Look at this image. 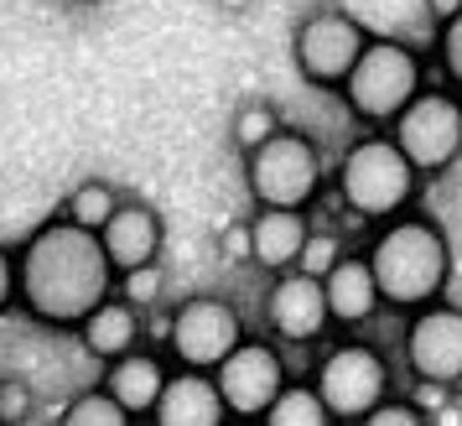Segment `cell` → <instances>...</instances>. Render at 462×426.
Returning <instances> with one entry per match:
<instances>
[{
  "label": "cell",
  "mask_w": 462,
  "mask_h": 426,
  "mask_svg": "<svg viewBox=\"0 0 462 426\" xmlns=\"http://www.w3.org/2000/svg\"><path fill=\"white\" fill-rule=\"evenodd\" d=\"M322 286H328L333 328H343V333H364L384 312V292H379V276L369 265V250H343L337 265L322 276Z\"/></svg>",
  "instance_id": "14"
},
{
  "label": "cell",
  "mask_w": 462,
  "mask_h": 426,
  "mask_svg": "<svg viewBox=\"0 0 462 426\" xmlns=\"http://www.w3.org/2000/svg\"><path fill=\"white\" fill-rule=\"evenodd\" d=\"M120 292H125L135 307H151V301L162 297V271H156V265H141V271L120 276Z\"/></svg>",
  "instance_id": "26"
},
{
  "label": "cell",
  "mask_w": 462,
  "mask_h": 426,
  "mask_svg": "<svg viewBox=\"0 0 462 426\" xmlns=\"http://www.w3.org/2000/svg\"><path fill=\"white\" fill-rule=\"evenodd\" d=\"M125 203V192L115 188V182H105V177H84L79 188L63 198V208L58 213H68L73 224H84V229H105L109 224V213Z\"/></svg>",
  "instance_id": "20"
},
{
  "label": "cell",
  "mask_w": 462,
  "mask_h": 426,
  "mask_svg": "<svg viewBox=\"0 0 462 426\" xmlns=\"http://www.w3.org/2000/svg\"><path fill=\"white\" fill-rule=\"evenodd\" d=\"M426 79H431V63L411 42L369 37V47L358 52V63L348 68V79L337 88V99L364 130H384L426 88Z\"/></svg>",
  "instance_id": "4"
},
{
  "label": "cell",
  "mask_w": 462,
  "mask_h": 426,
  "mask_svg": "<svg viewBox=\"0 0 462 426\" xmlns=\"http://www.w3.org/2000/svg\"><path fill=\"white\" fill-rule=\"evenodd\" d=\"M457 11H462V0H426V22H431V26L452 22Z\"/></svg>",
  "instance_id": "31"
},
{
  "label": "cell",
  "mask_w": 462,
  "mask_h": 426,
  "mask_svg": "<svg viewBox=\"0 0 462 426\" xmlns=\"http://www.w3.org/2000/svg\"><path fill=\"white\" fill-rule=\"evenodd\" d=\"M400 359L411 380H447L462 384V307L457 301H426L416 312H405L400 328Z\"/></svg>",
  "instance_id": "10"
},
{
  "label": "cell",
  "mask_w": 462,
  "mask_h": 426,
  "mask_svg": "<svg viewBox=\"0 0 462 426\" xmlns=\"http://www.w3.org/2000/svg\"><path fill=\"white\" fill-rule=\"evenodd\" d=\"M312 384L322 390V401L333 411L337 426H354L374 411L390 390H395V364L379 343L343 333L337 343H328L312 364Z\"/></svg>",
  "instance_id": "6"
},
{
  "label": "cell",
  "mask_w": 462,
  "mask_h": 426,
  "mask_svg": "<svg viewBox=\"0 0 462 426\" xmlns=\"http://www.w3.org/2000/svg\"><path fill=\"white\" fill-rule=\"evenodd\" d=\"M58 421L63 426H130L135 416L109 395L105 384H88V390H79V395L58 411Z\"/></svg>",
  "instance_id": "21"
},
{
  "label": "cell",
  "mask_w": 462,
  "mask_h": 426,
  "mask_svg": "<svg viewBox=\"0 0 462 426\" xmlns=\"http://www.w3.org/2000/svg\"><path fill=\"white\" fill-rule=\"evenodd\" d=\"M167 359L171 354H156V348H146V343H135L130 354H120V359L105 364V380L99 384L125 405L135 421H151V411H156L162 390H167V375H171Z\"/></svg>",
  "instance_id": "17"
},
{
  "label": "cell",
  "mask_w": 462,
  "mask_h": 426,
  "mask_svg": "<svg viewBox=\"0 0 462 426\" xmlns=\"http://www.w3.org/2000/svg\"><path fill=\"white\" fill-rule=\"evenodd\" d=\"M420 188H426V171L400 151L390 130H364L358 141H348V151L333 167L337 208L358 224H384L395 213L416 208Z\"/></svg>",
  "instance_id": "3"
},
{
  "label": "cell",
  "mask_w": 462,
  "mask_h": 426,
  "mask_svg": "<svg viewBox=\"0 0 462 426\" xmlns=\"http://www.w3.org/2000/svg\"><path fill=\"white\" fill-rule=\"evenodd\" d=\"M26 411H32L26 380H0V421H22Z\"/></svg>",
  "instance_id": "29"
},
{
  "label": "cell",
  "mask_w": 462,
  "mask_h": 426,
  "mask_svg": "<svg viewBox=\"0 0 462 426\" xmlns=\"http://www.w3.org/2000/svg\"><path fill=\"white\" fill-rule=\"evenodd\" d=\"M275 130H281V115H275V105H271V99H250V105L234 109L229 141H234V151L245 156V151H254L265 135H275Z\"/></svg>",
  "instance_id": "22"
},
{
  "label": "cell",
  "mask_w": 462,
  "mask_h": 426,
  "mask_svg": "<svg viewBox=\"0 0 462 426\" xmlns=\"http://www.w3.org/2000/svg\"><path fill=\"white\" fill-rule=\"evenodd\" d=\"M265 421L271 426H337L328 401H322V390L312 384V375L307 380H286V390L265 411Z\"/></svg>",
  "instance_id": "19"
},
{
  "label": "cell",
  "mask_w": 462,
  "mask_h": 426,
  "mask_svg": "<svg viewBox=\"0 0 462 426\" xmlns=\"http://www.w3.org/2000/svg\"><path fill=\"white\" fill-rule=\"evenodd\" d=\"M431 32H437V37H431V68H437V79L462 88V11L452 22L431 26Z\"/></svg>",
  "instance_id": "23"
},
{
  "label": "cell",
  "mask_w": 462,
  "mask_h": 426,
  "mask_svg": "<svg viewBox=\"0 0 462 426\" xmlns=\"http://www.w3.org/2000/svg\"><path fill=\"white\" fill-rule=\"evenodd\" d=\"M245 338H250V333H245V312H239L229 297L198 292V297H182L167 312V338L162 343H167L171 364L218 369Z\"/></svg>",
  "instance_id": "8"
},
{
  "label": "cell",
  "mask_w": 462,
  "mask_h": 426,
  "mask_svg": "<svg viewBox=\"0 0 462 426\" xmlns=\"http://www.w3.org/2000/svg\"><path fill=\"white\" fill-rule=\"evenodd\" d=\"M146 307H135V301L115 286V297H105L94 312H88L73 333H79V343H84V354L88 359H99V364H109V359H120V354H130L135 343L146 338V318H141Z\"/></svg>",
  "instance_id": "18"
},
{
  "label": "cell",
  "mask_w": 462,
  "mask_h": 426,
  "mask_svg": "<svg viewBox=\"0 0 462 426\" xmlns=\"http://www.w3.org/2000/svg\"><path fill=\"white\" fill-rule=\"evenodd\" d=\"M452 390H457V384H447V380H411V395L431 411V421H437V416H441V421H452V411H447Z\"/></svg>",
  "instance_id": "27"
},
{
  "label": "cell",
  "mask_w": 462,
  "mask_h": 426,
  "mask_svg": "<svg viewBox=\"0 0 462 426\" xmlns=\"http://www.w3.org/2000/svg\"><path fill=\"white\" fill-rule=\"evenodd\" d=\"M364 47H369V32H364V22H358L354 11H343V5H312L296 22L291 63L312 88H333L337 94Z\"/></svg>",
  "instance_id": "9"
},
{
  "label": "cell",
  "mask_w": 462,
  "mask_h": 426,
  "mask_svg": "<svg viewBox=\"0 0 462 426\" xmlns=\"http://www.w3.org/2000/svg\"><path fill=\"white\" fill-rule=\"evenodd\" d=\"M151 421L156 426H224V421H234V416H229V401H224L213 369L171 364L167 390H162V401L151 411Z\"/></svg>",
  "instance_id": "13"
},
{
  "label": "cell",
  "mask_w": 462,
  "mask_h": 426,
  "mask_svg": "<svg viewBox=\"0 0 462 426\" xmlns=\"http://www.w3.org/2000/svg\"><path fill=\"white\" fill-rule=\"evenodd\" d=\"M260 318L271 328V338H281L286 348H312V343H322L333 333V307H328L322 276L301 271V265L271 276L265 297H260Z\"/></svg>",
  "instance_id": "11"
},
{
  "label": "cell",
  "mask_w": 462,
  "mask_h": 426,
  "mask_svg": "<svg viewBox=\"0 0 462 426\" xmlns=\"http://www.w3.org/2000/svg\"><path fill=\"white\" fill-rule=\"evenodd\" d=\"M245 188L254 203H281V208H312L322 192L333 188L322 146L307 130L281 125L254 151H245Z\"/></svg>",
  "instance_id": "5"
},
{
  "label": "cell",
  "mask_w": 462,
  "mask_h": 426,
  "mask_svg": "<svg viewBox=\"0 0 462 426\" xmlns=\"http://www.w3.org/2000/svg\"><path fill=\"white\" fill-rule=\"evenodd\" d=\"M307 235H312V213L307 208H281V203H254L250 213V239H254V260L265 276H281L291 271L301 250H307Z\"/></svg>",
  "instance_id": "16"
},
{
  "label": "cell",
  "mask_w": 462,
  "mask_h": 426,
  "mask_svg": "<svg viewBox=\"0 0 462 426\" xmlns=\"http://www.w3.org/2000/svg\"><path fill=\"white\" fill-rule=\"evenodd\" d=\"M218 5H224L229 16H239V11H250V0H218Z\"/></svg>",
  "instance_id": "32"
},
{
  "label": "cell",
  "mask_w": 462,
  "mask_h": 426,
  "mask_svg": "<svg viewBox=\"0 0 462 426\" xmlns=\"http://www.w3.org/2000/svg\"><path fill=\"white\" fill-rule=\"evenodd\" d=\"M16 297H22V276H16V250L11 245H0V318L16 307Z\"/></svg>",
  "instance_id": "28"
},
{
  "label": "cell",
  "mask_w": 462,
  "mask_h": 426,
  "mask_svg": "<svg viewBox=\"0 0 462 426\" xmlns=\"http://www.w3.org/2000/svg\"><path fill=\"white\" fill-rule=\"evenodd\" d=\"M384 130L426 171V182L441 177V171H452L462 156V88H452L447 79H426V88Z\"/></svg>",
  "instance_id": "7"
},
{
  "label": "cell",
  "mask_w": 462,
  "mask_h": 426,
  "mask_svg": "<svg viewBox=\"0 0 462 426\" xmlns=\"http://www.w3.org/2000/svg\"><path fill=\"white\" fill-rule=\"evenodd\" d=\"M364 426H431V411H426L411 390H400V395L390 390V395L364 416Z\"/></svg>",
  "instance_id": "24"
},
{
  "label": "cell",
  "mask_w": 462,
  "mask_h": 426,
  "mask_svg": "<svg viewBox=\"0 0 462 426\" xmlns=\"http://www.w3.org/2000/svg\"><path fill=\"white\" fill-rule=\"evenodd\" d=\"M68 5H79V11H84V5H99V0H68Z\"/></svg>",
  "instance_id": "33"
},
{
  "label": "cell",
  "mask_w": 462,
  "mask_h": 426,
  "mask_svg": "<svg viewBox=\"0 0 462 426\" xmlns=\"http://www.w3.org/2000/svg\"><path fill=\"white\" fill-rule=\"evenodd\" d=\"M105 239V255L109 265L130 276V271H141V265H156L162 260V245H167V224H162V213L141 203V198H125L120 208L109 213V224L99 229Z\"/></svg>",
  "instance_id": "15"
},
{
  "label": "cell",
  "mask_w": 462,
  "mask_h": 426,
  "mask_svg": "<svg viewBox=\"0 0 462 426\" xmlns=\"http://www.w3.org/2000/svg\"><path fill=\"white\" fill-rule=\"evenodd\" d=\"M218 250L229 260H254V239H250V218L245 224H229L224 235H218Z\"/></svg>",
  "instance_id": "30"
},
{
  "label": "cell",
  "mask_w": 462,
  "mask_h": 426,
  "mask_svg": "<svg viewBox=\"0 0 462 426\" xmlns=\"http://www.w3.org/2000/svg\"><path fill=\"white\" fill-rule=\"evenodd\" d=\"M16 276H22V307L32 322L73 333L79 322L99 307L105 297H115L120 271L109 265L99 229L73 224L68 213L42 218L32 235L16 245Z\"/></svg>",
  "instance_id": "1"
},
{
  "label": "cell",
  "mask_w": 462,
  "mask_h": 426,
  "mask_svg": "<svg viewBox=\"0 0 462 426\" xmlns=\"http://www.w3.org/2000/svg\"><path fill=\"white\" fill-rule=\"evenodd\" d=\"M343 250H348V245H343V235H337V229H312V235H307V250H301V260H296V265H301V271H312V276H328Z\"/></svg>",
  "instance_id": "25"
},
{
  "label": "cell",
  "mask_w": 462,
  "mask_h": 426,
  "mask_svg": "<svg viewBox=\"0 0 462 426\" xmlns=\"http://www.w3.org/2000/svg\"><path fill=\"white\" fill-rule=\"evenodd\" d=\"M364 250H369V265H374V276H379L384 307L400 312V318L426 307V301L447 297V286H452V245H447V229L420 208H405L395 218L374 224V239Z\"/></svg>",
  "instance_id": "2"
},
{
  "label": "cell",
  "mask_w": 462,
  "mask_h": 426,
  "mask_svg": "<svg viewBox=\"0 0 462 426\" xmlns=\"http://www.w3.org/2000/svg\"><path fill=\"white\" fill-rule=\"evenodd\" d=\"M213 375H218V390L229 401L234 421H265L271 401L291 380L286 354H281V338H245Z\"/></svg>",
  "instance_id": "12"
}]
</instances>
